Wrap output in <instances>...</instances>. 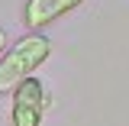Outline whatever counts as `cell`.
<instances>
[{
    "mask_svg": "<svg viewBox=\"0 0 129 126\" xmlns=\"http://www.w3.org/2000/svg\"><path fill=\"white\" fill-rule=\"evenodd\" d=\"M3 45H7V32L0 29V52H3Z\"/></svg>",
    "mask_w": 129,
    "mask_h": 126,
    "instance_id": "4",
    "label": "cell"
},
{
    "mask_svg": "<svg viewBox=\"0 0 129 126\" xmlns=\"http://www.w3.org/2000/svg\"><path fill=\"white\" fill-rule=\"evenodd\" d=\"M42 113H45V84L39 78H26L13 91L10 120H13V126H39Z\"/></svg>",
    "mask_w": 129,
    "mask_h": 126,
    "instance_id": "2",
    "label": "cell"
},
{
    "mask_svg": "<svg viewBox=\"0 0 129 126\" xmlns=\"http://www.w3.org/2000/svg\"><path fill=\"white\" fill-rule=\"evenodd\" d=\"M81 3L84 0H26V7H23V26L39 32V29H45L48 23L61 19L64 13L78 10Z\"/></svg>",
    "mask_w": 129,
    "mask_h": 126,
    "instance_id": "3",
    "label": "cell"
},
{
    "mask_svg": "<svg viewBox=\"0 0 129 126\" xmlns=\"http://www.w3.org/2000/svg\"><path fill=\"white\" fill-rule=\"evenodd\" d=\"M48 55H52V39L42 32H32L19 39L10 52H3L0 55V94H13L26 78H32L39 65L48 62Z\"/></svg>",
    "mask_w": 129,
    "mask_h": 126,
    "instance_id": "1",
    "label": "cell"
}]
</instances>
